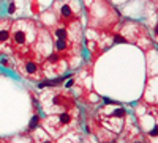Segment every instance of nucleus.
I'll return each mask as SVG.
<instances>
[{"label":"nucleus","instance_id":"nucleus-1","mask_svg":"<svg viewBox=\"0 0 158 143\" xmlns=\"http://www.w3.org/2000/svg\"><path fill=\"white\" fill-rule=\"evenodd\" d=\"M27 32L24 27H21V24H15L11 27V41L16 46H24L27 43Z\"/></svg>","mask_w":158,"mask_h":143},{"label":"nucleus","instance_id":"nucleus-2","mask_svg":"<svg viewBox=\"0 0 158 143\" xmlns=\"http://www.w3.org/2000/svg\"><path fill=\"white\" fill-rule=\"evenodd\" d=\"M11 41V29L6 24H0V46H6Z\"/></svg>","mask_w":158,"mask_h":143},{"label":"nucleus","instance_id":"nucleus-3","mask_svg":"<svg viewBox=\"0 0 158 143\" xmlns=\"http://www.w3.org/2000/svg\"><path fill=\"white\" fill-rule=\"evenodd\" d=\"M22 71L25 72V75H36L38 74V63L33 60H25L22 63Z\"/></svg>","mask_w":158,"mask_h":143},{"label":"nucleus","instance_id":"nucleus-4","mask_svg":"<svg viewBox=\"0 0 158 143\" xmlns=\"http://www.w3.org/2000/svg\"><path fill=\"white\" fill-rule=\"evenodd\" d=\"M60 16H62L63 19H70V17L73 16L71 6H70V5H62V8H60Z\"/></svg>","mask_w":158,"mask_h":143},{"label":"nucleus","instance_id":"nucleus-5","mask_svg":"<svg viewBox=\"0 0 158 143\" xmlns=\"http://www.w3.org/2000/svg\"><path fill=\"white\" fill-rule=\"evenodd\" d=\"M56 47L59 52H63L68 49V40H56Z\"/></svg>","mask_w":158,"mask_h":143},{"label":"nucleus","instance_id":"nucleus-6","mask_svg":"<svg viewBox=\"0 0 158 143\" xmlns=\"http://www.w3.org/2000/svg\"><path fill=\"white\" fill-rule=\"evenodd\" d=\"M59 121H60V124L67 126V124H68V123L71 121V115H70V113H67V112L60 113V116H59Z\"/></svg>","mask_w":158,"mask_h":143},{"label":"nucleus","instance_id":"nucleus-7","mask_svg":"<svg viewBox=\"0 0 158 143\" xmlns=\"http://www.w3.org/2000/svg\"><path fill=\"white\" fill-rule=\"evenodd\" d=\"M56 38H57V40H67V38H68L67 29H57L56 30Z\"/></svg>","mask_w":158,"mask_h":143},{"label":"nucleus","instance_id":"nucleus-8","mask_svg":"<svg viewBox=\"0 0 158 143\" xmlns=\"http://www.w3.org/2000/svg\"><path fill=\"white\" fill-rule=\"evenodd\" d=\"M36 124H38V116H33L32 121H30V129H35Z\"/></svg>","mask_w":158,"mask_h":143},{"label":"nucleus","instance_id":"nucleus-9","mask_svg":"<svg viewBox=\"0 0 158 143\" xmlns=\"http://www.w3.org/2000/svg\"><path fill=\"white\" fill-rule=\"evenodd\" d=\"M114 41H115V43H125L127 40H123L122 36H115V40H114Z\"/></svg>","mask_w":158,"mask_h":143},{"label":"nucleus","instance_id":"nucleus-10","mask_svg":"<svg viewBox=\"0 0 158 143\" xmlns=\"http://www.w3.org/2000/svg\"><path fill=\"white\" fill-rule=\"evenodd\" d=\"M150 135L152 137H155V135H158V127H155L153 131H150Z\"/></svg>","mask_w":158,"mask_h":143},{"label":"nucleus","instance_id":"nucleus-11","mask_svg":"<svg viewBox=\"0 0 158 143\" xmlns=\"http://www.w3.org/2000/svg\"><path fill=\"white\" fill-rule=\"evenodd\" d=\"M155 33H158V25H156V29H155Z\"/></svg>","mask_w":158,"mask_h":143},{"label":"nucleus","instance_id":"nucleus-12","mask_svg":"<svg viewBox=\"0 0 158 143\" xmlns=\"http://www.w3.org/2000/svg\"><path fill=\"white\" fill-rule=\"evenodd\" d=\"M43 143H51V141H43Z\"/></svg>","mask_w":158,"mask_h":143},{"label":"nucleus","instance_id":"nucleus-13","mask_svg":"<svg viewBox=\"0 0 158 143\" xmlns=\"http://www.w3.org/2000/svg\"><path fill=\"white\" fill-rule=\"evenodd\" d=\"M136 143H141V141H136Z\"/></svg>","mask_w":158,"mask_h":143}]
</instances>
